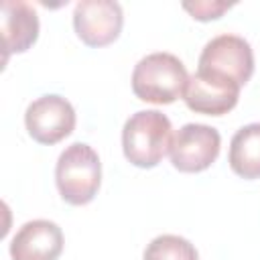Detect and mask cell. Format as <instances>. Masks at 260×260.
<instances>
[{
  "label": "cell",
  "mask_w": 260,
  "mask_h": 260,
  "mask_svg": "<svg viewBox=\"0 0 260 260\" xmlns=\"http://www.w3.org/2000/svg\"><path fill=\"white\" fill-rule=\"evenodd\" d=\"M144 260H199L195 246L175 234H162L150 240L144 250Z\"/></svg>",
  "instance_id": "cell-12"
},
{
  "label": "cell",
  "mask_w": 260,
  "mask_h": 260,
  "mask_svg": "<svg viewBox=\"0 0 260 260\" xmlns=\"http://www.w3.org/2000/svg\"><path fill=\"white\" fill-rule=\"evenodd\" d=\"M230 167L244 179H260V122L242 126L230 142Z\"/></svg>",
  "instance_id": "cell-11"
},
{
  "label": "cell",
  "mask_w": 260,
  "mask_h": 260,
  "mask_svg": "<svg viewBox=\"0 0 260 260\" xmlns=\"http://www.w3.org/2000/svg\"><path fill=\"white\" fill-rule=\"evenodd\" d=\"M232 2H219V0H197V2H185L183 8L195 18V20H213L219 18L225 10H230Z\"/></svg>",
  "instance_id": "cell-13"
},
{
  "label": "cell",
  "mask_w": 260,
  "mask_h": 260,
  "mask_svg": "<svg viewBox=\"0 0 260 260\" xmlns=\"http://www.w3.org/2000/svg\"><path fill=\"white\" fill-rule=\"evenodd\" d=\"M63 252V232L55 221L32 219L18 228L10 242L12 260H57Z\"/></svg>",
  "instance_id": "cell-9"
},
{
  "label": "cell",
  "mask_w": 260,
  "mask_h": 260,
  "mask_svg": "<svg viewBox=\"0 0 260 260\" xmlns=\"http://www.w3.org/2000/svg\"><path fill=\"white\" fill-rule=\"evenodd\" d=\"M197 69L232 79L242 87L254 73L252 47L244 37L217 35L203 47Z\"/></svg>",
  "instance_id": "cell-4"
},
{
  "label": "cell",
  "mask_w": 260,
  "mask_h": 260,
  "mask_svg": "<svg viewBox=\"0 0 260 260\" xmlns=\"http://www.w3.org/2000/svg\"><path fill=\"white\" fill-rule=\"evenodd\" d=\"M219 148H221V136L213 126L191 122L175 132L169 154L177 171L201 173L215 162Z\"/></svg>",
  "instance_id": "cell-5"
},
{
  "label": "cell",
  "mask_w": 260,
  "mask_h": 260,
  "mask_svg": "<svg viewBox=\"0 0 260 260\" xmlns=\"http://www.w3.org/2000/svg\"><path fill=\"white\" fill-rule=\"evenodd\" d=\"M0 30L4 41V61L12 53H24L39 37V16L22 0H4L0 4Z\"/></svg>",
  "instance_id": "cell-10"
},
{
  "label": "cell",
  "mask_w": 260,
  "mask_h": 260,
  "mask_svg": "<svg viewBox=\"0 0 260 260\" xmlns=\"http://www.w3.org/2000/svg\"><path fill=\"white\" fill-rule=\"evenodd\" d=\"M240 98V85L215 73L195 71L183 91V100L191 112L207 116H223L236 108Z\"/></svg>",
  "instance_id": "cell-8"
},
{
  "label": "cell",
  "mask_w": 260,
  "mask_h": 260,
  "mask_svg": "<svg viewBox=\"0 0 260 260\" xmlns=\"http://www.w3.org/2000/svg\"><path fill=\"white\" fill-rule=\"evenodd\" d=\"M24 126L32 140L51 146L73 132L75 110L65 98L57 93L41 95L28 104L24 112Z\"/></svg>",
  "instance_id": "cell-6"
},
{
  "label": "cell",
  "mask_w": 260,
  "mask_h": 260,
  "mask_svg": "<svg viewBox=\"0 0 260 260\" xmlns=\"http://www.w3.org/2000/svg\"><path fill=\"white\" fill-rule=\"evenodd\" d=\"M173 142L171 120L158 110H140L132 114L122 128L124 156L140 169L156 167Z\"/></svg>",
  "instance_id": "cell-1"
},
{
  "label": "cell",
  "mask_w": 260,
  "mask_h": 260,
  "mask_svg": "<svg viewBox=\"0 0 260 260\" xmlns=\"http://www.w3.org/2000/svg\"><path fill=\"white\" fill-rule=\"evenodd\" d=\"M55 183L69 205L89 203L102 183V162L98 152L85 142L69 144L57 158Z\"/></svg>",
  "instance_id": "cell-3"
},
{
  "label": "cell",
  "mask_w": 260,
  "mask_h": 260,
  "mask_svg": "<svg viewBox=\"0 0 260 260\" xmlns=\"http://www.w3.org/2000/svg\"><path fill=\"white\" fill-rule=\"evenodd\" d=\"M122 6L114 0H81L73 10V28L87 47H106L120 37Z\"/></svg>",
  "instance_id": "cell-7"
},
{
  "label": "cell",
  "mask_w": 260,
  "mask_h": 260,
  "mask_svg": "<svg viewBox=\"0 0 260 260\" xmlns=\"http://www.w3.org/2000/svg\"><path fill=\"white\" fill-rule=\"evenodd\" d=\"M189 75L173 53H150L142 57L132 71V91L138 100L150 104H173L183 98Z\"/></svg>",
  "instance_id": "cell-2"
}]
</instances>
